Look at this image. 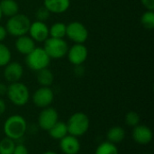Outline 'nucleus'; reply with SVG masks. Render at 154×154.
Segmentation results:
<instances>
[{"mask_svg": "<svg viewBox=\"0 0 154 154\" xmlns=\"http://www.w3.org/2000/svg\"><path fill=\"white\" fill-rule=\"evenodd\" d=\"M28 129L25 119L19 115L9 116L4 124V133L7 138L14 141L21 140Z\"/></svg>", "mask_w": 154, "mask_h": 154, "instance_id": "obj_1", "label": "nucleus"}, {"mask_svg": "<svg viewBox=\"0 0 154 154\" xmlns=\"http://www.w3.org/2000/svg\"><path fill=\"white\" fill-rule=\"evenodd\" d=\"M31 21L25 14H16L15 15L9 17L5 29L8 34L17 38L28 33Z\"/></svg>", "mask_w": 154, "mask_h": 154, "instance_id": "obj_2", "label": "nucleus"}, {"mask_svg": "<svg viewBox=\"0 0 154 154\" xmlns=\"http://www.w3.org/2000/svg\"><path fill=\"white\" fill-rule=\"evenodd\" d=\"M66 125L69 134L75 137H79L88 132L89 129L90 122L88 116L86 114L82 112H77L69 118Z\"/></svg>", "mask_w": 154, "mask_h": 154, "instance_id": "obj_3", "label": "nucleus"}, {"mask_svg": "<svg viewBox=\"0 0 154 154\" xmlns=\"http://www.w3.org/2000/svg\"><path fill=\"white\" fill-rule=\"evenodd\" d=\"M6 96L9 100L17 106H23L26 105L30 99V92L26 85L19 81L11 83L7 86Z\"/></svg>", "mask_w": 154, "mask_h": 154, "instance_id": "obj_4", "label": "nucleus"}, {"mask_svg": "<svg viewBox=\"0 0 154 154\" xmlns=\"http://www.w3.org/2000/svg\"><path fill=\"white\" fill-rule=\"evenodd\" d=\"M25 62L29 69L38 71L40 69L48 68L51 62V58L48 56L43 48L35 47L29 54L26 55Z\"/></svg>", "mask_w": 154, "mask_h": 154, "instance_id": "obj_5", "label": "nucleus"}, {"mask_svg": "<svg viewBox=\"0 0 154 154\" xmlns=\"http://www.w3.org/2000/svg\"><path fill=\"white\" fill-rule=\"evenodd\" d=\"M44 51L48 56L53 60H59L65 57L69 51V46L64 39L49 37L44 42Z\"/></svg>", "mask_w": 154, "mask_h": 154, "instance_id": "obj_6", "label": "nucleus"}, {"mask_svg": "<svg viewBox=\"0 0 154 154\" xmlns=\"http://www.w3.org/2000/svg\"><path fill=\"white\" fill-rule=\"evenodd\" d=\"M66 36L75 43H84L88 38V31L84 24L75 21L67 25Z\"/></svg>", "mask_w": 154, "mask_h": 154, "instance_id": "obj_7", "label": "nucleus"}, {"mask_svg": "<svg viewBox=\"0 0 154 154\" xmlns=\"http://www.w3.org/2000/svg\"><path fill=\"white\" fill-rule=\"evenodd\" d=\"M54 99V94L50 87H42L32 95L33 104L40 108H45L51 105Z\"/></svg>", "mask_w": 154, "mask_h": 154, "instance_id": "obj_8", "label": "nucleus"}, {"mask_svg": "<svg viewBox=\"0 0 154 154\" xmlns=\"http://www.w3.org/2000/svg\"><path fill=\"white\" fill-rule=\"evenodd\" d=\"M68 59L74 66L82 65L88 56V48L83 43H75L68 51Z\"/></svg>", "mask_w": 154, "mask_h": 154, "instance_id": "obj_9", "label": "nucleus"}, {"mask_svg": "<svg viewBox=\"0 0 154 154\" xmlns=\"http://www.w3.org/2000/svg\"><path fill=\"white\" fill-rule=\"evenodd\" d=\"M59 119L58 112L53 107H45L38 116V125L45 131H49Z\"/></svg>", "mask_w": 154, "mask_h": 154, "instance_id": "obj_10", "label": "nucleus"}, {"mask_svg": "<svg viewBox=\"0 0 154 154\" xmlns=\"http://www.w3.org/2000/svg\"><path fill=\"white\" fill-rule=\"evenodd\" d=\"M29 36L34 41L38 42H44L49 37V27L44 22L35 21L31 23L29 28Z\"/></svg>", "mask_w": 154, "mask_h": 154, "instance_id": "obj_11", "label": "nucleus"}, {"mask_svg": "<svg viewBox=\"0 0 154 154\" xmlns=\"http://www.w3.org/2000/svg\"><path fill=\"white\" fill-rule=\"evenodd\" d=\"M132 136L136 143L141 145H146L152 141L153 134L148 126L143 125H138L137 126L134 127Z\"/></svg>", "mask_w": 154, "mask_h": 154, "instance_id": "obj_12", "label": "nucleus"}, {"mask_svg": "<svg viewBox=\"0 0 154 154\" xmlns=\"http://www.w3.org/2000/svg\"><path fill=\"white\" fill-rule=\"evenodd\" d=\"M23 75V68L19 62H9L5 66L4 77L10 83L19 81Z\"/></svg>", "mask_w": 154, "mask_h": 154, "instance_id": "obj_13", "label": "nucleus"}, {"mask_svg": "<svg viewBox=\"0 0 154 154\" xmlns=\"http://www.w3.org/2000/svg\"><path fill=\"white\" fill-rule=\"evenodd\" d=\"M60 148L64 154H78L80 151V143L78 137L67 134L60 140Z\"/></svg>", "mask_w": 154, "mask_h": 154, "instance_id": "obj_14", "label": "nucleus"}, {"mask_svg": "<svg viewBox=\"0 0 154 154\" xmlns=\"http://www.w3.org/2000/svg\"><path fill=\"white\" fill-rule=\"evenodd\" d=\"M69 5L70 0H43V6L53 14L65 13Z\"/></svg>", "mask_w": 154, "mask_h": 154, "instance_id": "obj_15", "label": "nucleus"}, {"mask_svg": "<svg viewBox=\"0 0 154 154\" xmlns=\"http://www.w3.org/2000/svg\"><path fill=\"white\" fill-rule=\"evenodd\" d=\"M15 49L21 54L27 55L35 48V42L30 37L25 35L17 37L15 41Z\"/></svg>", "mask_w": 154, "mask_h": 154, "instance_id": "obj_16", "label": "nucleus"}, {"mask_svg": "<svg viewBox=\"0 0 154 154\" xmlns=\"http://www.w3.org/2000/svg\"><path fill=\"white\" fill-rule=\"evenodd\" d=\"M0 10L2 14L11 17L18 14L19 5L15 0H2L0 2Z\"/></svg>", "mask_w": 154, "mask_h": 154, "instance_id": "obj_17", "label": "nucleus"}, {"mask_svg": "<svg viewBox=\"0 0 154 154\" xmlns=\"http://www.w3.org/2000/svg\"><path fill=\"white\" fill-rule=\"evenodd\" d=\"M106 137L107 141L114 144L120 143L125 138V131L121 126H114L108 130Z\"/></svg>", "mask_w": 154, "mask_h": 154, "instance_id": "obj_18", "label": "nucleus"}, {"mask_svg": "<svg viewBox=\"0 0 154 154\" xmlns=\"http://www.w3.org/2000/svg\"><path fill=\"white\" fill-rule=\"evenodd\" d=\"M36 79H37L38 83L42 87H50L53 83L54 75L51 69H49L48 68H45L37 71Z\"/></svg>", "mask_w": 154, "mask_h": 154, "instance_id": "obj_19", "label": "nucleus"}, {"mask_svg": "<svg viewBox=\"0 0 154 154\" xmlns=\"http://www.w3.org/2000/svg\"><path fill=\"white\" fill-rule=\"evenodd\" d=\"M49 134L52 139L60 140L65 137L68 134V128L66 123L63 122H57L49 131Z\"/></svg>", "mask_w": 154, "mask_h": 154, "instance_id": "obj_20", "label": "nucleus"}, {"mask_svg": "<svg viewBox=\"0 0 154 154\" xmlns=\"http://www.w3.org/2000/svg\"><path fill=\"white\" fill-rule=\"evenodd\" d=\"M67 25L63 23H55L49 28V35L51 38L64 39L66 37Z\"/></svg>", "mask_w": 154, "mask_h": 154, "instance_id": "obj_21", "label": "nucleus"}, {"mask_svg": "<svg viewBox=\"0 0 154 154\" xmlns=\"http://www.w3.org/2000/svg\"><path fill=\"white\" fill-rule=\"evenodd\" d=\"M95 154H119V152L116 144L107 141L97 146Z\"/></svg>", "mask_w": 154, "mask_h": 154, "instance_id": "obj_22", "label": "nucleus"}, {"mask_svg": "<svg viewBox=\"0 0 154 154\" xmlns=\"http://www.w3.org/2000/svg\"><path fill=\"white\" fill-rule=\"evenodd\" d=\"M15 143L10 138H4L0 141V154H13Z\"/></svg>", "mask_w": 154, "mask_h": 154, "instance_id": "obj_23", "label": "nucleus"}, {"mask_svg": "<svg viewBox=\"0 0 154 154\" xmlns=\"http://www.w3.org/2000/svg\"><path fill=\"white\" fill-rule=\"evenodd\" d=\"M141 23L146 30H152L154 28V12L147 10L141 17Z\"/></svg>", "mask_w": 154, "mask_h": 154, "instance_id": "obj_24", "label": "nucleus"}, {"mask_svg": "<svg viewBox=\"0 0 154 154\" xmlns=\"http://www.w3.org/2000/svg\"><path fill=\"white\" fill-rule=\"evenodd\" d=\"M12 53L9 48L0 42V67H5L11 61Z\"/></svg>", "mask_w": 154, "mask_h": 154, "instance_id": "obj_25", "label": "nucleus"}, {"mask_svg": "<svg viewBox=\"0 0 154 154\" xmlns=\"http://www.w3.org/2000/svg\"><path fill=\"white\" fill-rule=\"evenodd\" d=\"M140 115L134 111H130L125 116V123L130 127H135L138 125H140Z\"/></svg>", "mask_w": 154, "mask_h": 154, "instance_id": "obj_26", "label": "nucleus"}, {"mask_svg": "<svg viewBox=\"0 0 154 154\" xmlns=\"http://www.w3.org/2000/svg\"><path fill=\"white\" fill-rule=\"evenodd\" d=\"M50 15H51V13L43 5L42 7L38 8L37 11H36V13H35L36 20L37 21H40V22H45L46 20L49 19Z\"/></svg>", "mask_w": 154, "mask_h": 154, "instance_id": "obj_27", "label": "nucleus"}, {"mask_svg": "<svg viewBox=\"0 0 154 154\" xmlns=\"http://www.w3.org/2000/svg\"><path fill=\"white\" fill-rule=\"evenodd\" d=\"M13 154H29V152L24 144L19 143V144L15 145Z\"/></svg>", "mask_w": 154, "mask_h": 154, "instance_id": "obj_28", "label": "nucleus"}, {"mask_svg": "<svg viewBox=\"0 0 154 154\" xmlns=\"http://www.w3.org/2000/svg\"><path fill=\"white\" fill-rule=\"evenodd\" d=\"M143 5L149 11L154 10V0H141Z\"/></svg>", "mask_w": 154, "mask_h": 154, "instance_id": "obj_29", "label": "nucleus"}, {"mask_svg": "<svg viewBox=\"0 0 154 154\" xmlns=\"http://www.w3.org/2000/svg\"><path fill=\"white\" fill-rule=\"evenodd\" d=\"M7 32H6V29L5 27L0 25V42H2L3 41H5V39L6 38L7 36Z\"/></svg>", "mask_w": 154, "mask_h": 154, "instance_id": "obj_30", "label": "nucleus"}, {"mask_svg": "<svg viewBox=\"0 0 154 154\" xmlns=\"http://www.w3.org/2000/svg\"><path fill=\"white\" fill-rule=\"evenodd\" d=\"M5 109H6V105L5 103V101L3 99L0 98V116L5 112Z\"/></svg>", "mask_w": 154, "mask_h": 154, "instance_id": "obj_31", "label": "nucleus"}, {"mask_svg": "<svg viewBox=\"0 0 154 154\" xmlns=\"http://www.w3.org/2000/svg\"><path fill=\"white\" fill-rule=\"evenodd\" d=\"M6 92H7V86L3 83H0V96L6 95Z\"/></svg>", "mask_w": 154, "mask_h": 154, "instance_id": "obj_32", "label": "nucleus"}, {"mask_svg": "<svg viewBox=\"0 0 154 154\" xmlns=\"http://www.w3.org/2000/svg\"><path fill=\"white\" fill-rule=\"evenodd\" d=\"M42 154H58L56 153L55 152H51V151H48V152H43Z\"/></svg>", "mask_w": 154, "mask_h": 154, "instance_id": "obj_33", "label": "nucleus"}, {"mask_svg": "<svg viewBox=\"0 0 154 154\" xmlns=\"http://www.w3.org/2000/svg\"><path fill=\"white\" fill-rule=\"evenodd\" d=\"M2 16H3V14H2V12H1V10H0V21H1V19H2Z\"/></svg>", "mask_w": 154, "mask_h": 154, "instance_id": "obj_34", "label": "nucleus"}]
</instances>
